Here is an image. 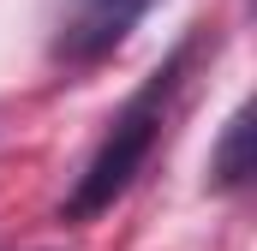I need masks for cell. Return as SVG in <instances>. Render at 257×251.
I'll return each mask as SVG.
<instances>
[{
    "mask_svg": "<svg viewBox=\"0 0 257 251\" xmlns=\"http://www.w3.org/2000/svg\"><path fill=\"white\" fill-rule=\"evenodd\" d=\"M186 66H192V42H186V48H174L168 66H156V72L144 78V90L126 96V108L108 120L102 144H96V156L84 162L78 186H72V197H66V215H72V221L102 215V209H108V203H114V197L144 174L150 150H156V144H162V132H168V108H174V96H180Z\"/></svg>",
    "mask_w": 257,
    "mask_h": 251,
    "instance_id": "6da1fadb",
    "label": "cell"
},
{
    "mask_svg": "<svg viewBox=\"0 0 257 251\" xmlns=\"http://www.w3.org/2000/svg\"><path fill=\"white\" fill-rule=\"evenodd\" d=\"M150 6L156 0H72L66 18H60V60L90 66L102 54H114Z\"/></svg>",
    "mask_w": 257,
    "mask_h": 251,
    "instance_id": "7a4b0ae2",
    "label": "cell"
},
{
    "mask_svg": "<svg viewBox=\"0 0 257 251\" xmlns=\"http://www.w3.org/2000/svg\"><path fill=\"white\" fill-rule=\"evenodd\" d=\"M209 174H215V186H239V180L251 174V114H245V108L227 120L215 156H209Z\"/></svg>",
    "mask_w": 257,
    "mask_h": 251,
    "instance_id": "3957f363",
    "label": "cell"
}]
</instances>
